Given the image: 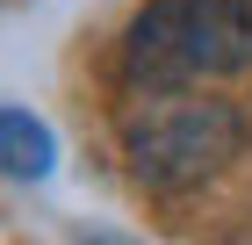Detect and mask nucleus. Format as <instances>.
Listing matches in <instances>:
<instances>
[{
  "label": "nucleus",
  "mask_w": 252,
  "mask_h": 245,
  "mask_svg": "<svg viewBox=\"0 0 252 245\" xmlns=\"http://www.w3.org/2000/svg\"><path fill=\"white\" fill-rule=\"evenodd\" d=\"M245 151V115L231 101H152L123 123L130 180L152 195H188Z\"/></svg>",
  "instance_id": "obj_1"
},
{
  "label": "nucleus",
  "mask_w": 252,
  "mask_h": 245,
  "mask_svg": "<svg viewBox=\"0 0 252 245\" xmlns=\"http://www.w3.org/2000/svg\"><path fill=\"white\" fill-rule=\"evenodd\" d=\"M123 79L137 94H180L194 72L188 58V22H180V0H152L137 7V22L123 29Z\"/></svg>",
  "instance_id": "obj_2"
},
{
  "label": "nucleus",
  "mask_w": 252,
  "mask_h": 245,
  "mask_svg": "<svg viewBox=\"0 0 252 245\" xmlns=\"http://www.w3.org/2000/svg\"><path fill=\"white\" fill-rule=\"evenodd\" d=\"M194 72H245L252 65V0H180Z\"/></svg>",
  "instance_id": "obj_3"
},
{
  "label": "nucleus",
  "mask_w": 252,
  "mask_h": 245,
  "mask_svg": "<svg viewBox=\"0 0 252 245\" xmlns=\"http://www.w3.org/2000/svg\"><path fill=\"white\" fill-rule=\"evenodd\" d=\"M0 151H7V173H15V180H43V173H51V130H43L29 108L0 115Z\"/></svg>",
  "instance_id": "obj_4"
}]
</instances>
